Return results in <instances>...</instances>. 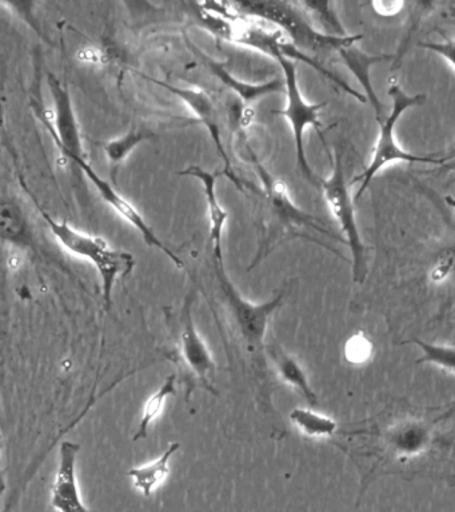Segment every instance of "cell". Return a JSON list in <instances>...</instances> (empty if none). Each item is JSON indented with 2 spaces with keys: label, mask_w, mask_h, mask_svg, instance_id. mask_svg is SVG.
Segmentation results:
<instances>
[{
  "label": "cell",
  "mask_w": 455,
  "mask_h": 512,
  "mask_svg": "<svg viewBox=\"0 0 455 512\" xmlns=\"http://www.w3.org/2000/svg\"><path fill=\"white\" fill-rule=\"evenodd\" d=\"M239 14L254 16L281 28L301 50L313 52L341 51L342 48L354 46L362 35H347L343 38L330 36L317 30L305 19L297 3L286 2H239L235 3Z\"/></svg>",
  "instance_id": "obj_6"
},
{
  "label": "cell",
  "mask_w": 455,
  "mask_h": 512,
  "mask_svg": "<svg viewBox=\"0 0 455 512\" xmlns=\"http://www.w3.org/2000/svg\"><path fill=\"white\" fill-rule=\"evenodd\" d=\"M179 174L194 176V178L201 180L206 196L207 216H209L211 250H213L214 260L223 262L222 235L227 219H229V212L219 203L217 188L215 187H217V180L225 175V172H211L199 166H190Z\"/></svg>",
  "instance_id": "obj_13"
},
{
  "label": "cell",
  "mask_w": 455,
  "mask_h": 512,
  "mask_svg": "<svg viewBox=\"0 0 455 512\" xmlns=\"http://www.w3.org/2000/svg\"><path fill=\"white\" fill-rule=\"evenodd\" d=\"M455 275V246L446 248L435 259L430 270V280L434 283H443Z\"/></svg>",
  "instance_id": "obj_24"
},
{
  "label": "cell",
  "mask_w": 455,
  "mask_h": 512,
  "mask_svg": "<svg viewBox=\"0 0 455 512\" xmlns=\"http://www.w3.org/2000/svg\"><path fill=\"white\" fill-rule=\"evenodd\" d=\"M319 186L322 187L323 198L326 200L331 215L337 220L342 234L345 236V242L350 247L351 259H353V267H351L353 280L355 283H363L367 272H369L366 247L362 242L361 234H359L350 186L347 184L345 168H343L342 158L338 152H335L333 171L329 178L319 182Z\"/></svg>",
  "instance_id": "obj_7"
},
{
  "label": "cell",
  "mask_w": 455,
  "mask_h": 512,
  "mask_svg": "<svg viewBox=\"0 0 455 512\" xmlns=\"http://www.w3.org/2000/svg\"><path fill=\"white\" fill-rule=\"evenodd\" d=\"M195 292L186 296L181 315H179V356L190 375L201 383L203 388L217 395L211 384V376L215 372V362L205 340L199 335L193 318Z\"/></svg>",
  "instance_id": "obj_10"
},
{
  "label": "cell",
  "mask_w": 455,
  "mask_h": 512,
  "mask_svg": "<svg viewBox=\"0 0 455 512\" xmlns=\"http://www.w3.org/2000/svg\"><path fill=\"white\" fill-rule=\"evenodd\" d=\"M175 382H177V375L173 374L167 376L162 386L159 387L149 399H147L145 406H143L142 418L139 420L138 430L134 434V442L145 439L147 434H149L151 424H153L155 420L159 418V415L162 414L167 399H169L170 396L175 395V392H177V388H175V384L177 383Z\"/></svg>",
  "instance_id": "obj_19"
},
{
  "label": "cell",
  "mask_w": 455,
  "mask_h": 512,
  "mask_svg": "<svg viewBox=\"0 0 455 512\" xmlns=\"http://www.w3.org/2000/svg\"><path fill=\"white\" fill-rule=\"evenodd\" d=\"M309 14L313 23L321 27V32L330 36H347L345 28L339 22L334 4L330 2H302L298 3Z\"/></svg>",
  "instance_id": "obj_22"
},
{
  "label": "cell",
  "mask_w": 455,
  "mask_h": 512,
  "mask_svg": "<svg viewBox=\"0 0 455 512\" xmlns=\"http://www.w3.org/2000/svg\"><path fill=\"white\" fill-rule=\"evenodd\" d=\"M81 446L63 440L59 447L58 468L51 486V506L57 512H94L83 502L77 478V458Z\"/></svg>",
  "instance_id": "obj_12"
},
{
  "label": "cell",
  "mask_w": 455,
  "mask_h": 512,
  "mask_svg": "<svg viewBox=\"0 0 455 512\" xmlns=\"http://www.w3.org/2000/svg\"><path fill=\"white\" fill-rule=\"evenodd\" d=\"M251 162L254 163L262 183L258 195L262 200L263 207V231L261 244H259L254 262L250 264V270H253L263 258H266L286 236H303L302 230L314 231L335 239V236L331 235V232L323 226L321 220L307 214L291 200L285 182L271 175L258 162L257 156L253 152H251Z\"/></svg>",
  "instance_id": "obj_2"
},
{
  "label": "cell",
  "mask_w": 455,
  "mask_h": 512,
  "mask_svg": "<svg viewBox=\"0 0 455 512\" xmlns=\"http://www.w3.org/2000/svg\"><path fill=\"white\" fill-rule=\"evenodd\" d=\"M454 424L455 402L425 410H394L366 427L341 428L337 438L358 439L359 444L343 448L353 460H373L362 476V496L371 482L386 474L455 484V471L441 459L455 447L450 431Z\"/></svg>",
  "instance_id": "obj_1"
},
{
  "label": "cell",
  "mask_w": 455,
  "mask_h": 512,
  "mask_svg": "<svg viewBox=\"0 0 455 512\" xmlns=\"http://www.w3.org/2000/svg\"><path fill=\"white\" fill-rule=\"evenodd\" d=\"M339 55H341L342 59L345 60L346 66L354 72L355 76H357L359 82L362 83V86L366 88L367 102L373 104L375 112H377V119L381 120L383 116H385V111H383L382 104L379 102L377 95H375L373 87H371L369 70L373 64L385 62V60H390L393 56L387 54L369 56L363 54L362 51L357 50L354 46L342 48V50L339 51Z\"/></svg>",
  "instance_id": "obj_17"
},
{
  "label": "cell",
  "mask_w": 455,
  "mask_h": 512,
  "mask_svg": "<svg viewBox=\"0 0 455 512\" xmlns=\"http://www.w3.org/2000/svg\"><path fill=\"white\" fill-rule=\"evenodd\" d=\"M181 448L178 442L171 443L166 451L153 462L143 464V466L131 468L126 475L133 480L135 490L141 492L143 496H150L170 475V462L173 456Z\"/></svg>",
  "instance_id": "obj_16"
},
{
  "label": "cell",
  "mask_w": 455,
  "mask_h": 512,
  "mask_svg": "<svg viewBox=\"0 0 455 512\" xmlns=\"http://www.w3.org/2000/svg\"><path fill=\"white\" fill-rule=\"evenodd\" d=\"M445 202H446L447 206H449V207L453 208V210H455V198H454V196H446Z\"/></svg>",
  "instance_id": "obj_29"
},
{
  "label": "cell",
  "mask_w": 455,
  "mask_h": 512,
  "mask_svg": "<svg viewBox=\"0 0 455 512\" xmlns=\"http://www.w3.org/2000/svg\"><path fill=\"white\" fill-rule=\"evenodd\" d=\"M387 94L391 98V111L389 114L383 116L379 123V132L377 140H375L373 148V156H371L369 166L361 175L355 176L351 186L359 183L357 195L355 199L361 198L367 188H369L371 180L375 178L383 170V168L394 163H422V164H437V166H446L451 160V155L443 156H421L414 155L411 152L403 150L397 142L395 136V126L409 108L422 106L426 102L425 94L409 95L399 84L397 78L389 79V88Z\"/></svg>",
  "instance_id": "obj_3"
},
{
  "label": "cell",
  "mask_w": 455,
  "mask_h": 512,
  "mask_svg": "<svg viewBox=\"0 0 455 512\" xmlns=\"http://www.w3.org/2000/svg\"><path fill=\"white\" fill-rule=\"evenodd\" d=\"M214 271L219 288L225 296L231 324L235 334L241 338L247 354L251 355L257 370L265 374L266 370V335L271 316L282 306L283 292L263 303H251L243 298L225 270V263L214 260Z\"/></svg>",
  "instance_id": "obj_5"
},
{
  "label": "cell",
  "mask_w": 455,
  "mask_h": 512,
  "mask_svg": "<svg viewBox=\"0 0 455 512\" xmlns=\"http://www.w3.org/2000/svg\"><path fill=\"white\" fill-rule=\"evenodd\" d=\"M374 11L377 12L378 15L386 16H394L399 14L402 11V8L405 7V3L403 2H387V0H379V2L371 3Z\"/></svg>",
  "instance_id": "obj_27"
},
{
  "label": "cell",
  "mask_w": 455,
  "mask_h": 512,
  "mask_svg": "<svg viewBox=\"0 0 455 512\" xmlns=\"http://www.w3.org/2000/svg\"><path fill=\"white\" fill-rule=\"evenodd\" d=\"M0 231H2L3 240H9L10 243L19 244V246H26L29 243L25 216H23L17 203H2V207H0Z\"/></svg>",
  "instance_id": "obj_21"
},
{
  "label": "cell",
  "mask_w": 455,
  "mask_h": 512,
  "mask_svg": "<svg viewBox=\"0 0 455 512\" xmlns=\"http://www.w3.org/2000/svg\"><path fill=\"white\" fill-rule=\"evenodd\" d=\"M150 80L151 82L159 84V86L165 87L171 94L178 96V98L183 100L186 106L194 112L199 122L209 131L214 146L217 147L219 155L222 156L223 162H225L223 172H225L227 178H229L239 190L245 192L246 186L239 180L237 174H235L233 166H231L229 155H227L225 144H223L221 115H219L218 108L215 106L213 98H211L206 91L199 90V88L177 87L173 86V84L161 82V80Z\"/></svg>",
  "instance_id": "obj_11"
},
{
  "label": "cell",
  "mask_w": 455,
  "mask_h": 512,
  "mask_svg": "<svg viewBox=\"0 0 455 512\" xmlns=\"http://www.w3.org/2000/svg\"><path fill=\"white\" fill-rule=\"evenodd\" d=\"M42 218L49 226L51 234L70 254L89 260L97 268L102 280V295L106 310L111 308L113 290L117 280L126 278L135 266L134 256L129 252L115 250L101 236L85 234L71 227L69 223L58 222L53 216L39 207Z\"/></svg>",
  "instance_id": "obj_4"
},
{
  "label": "cell",
  "mask_w": 455,
  "mask_h": 512,
  "mask_svg": "<svg viewBox=\"0 0 455 512\" xmlns=\"http://www.w3.org/2000/svg\"><path fill=\"white\" fill-rule=\"evenodd\" d=\"M198 54L201 55V52L198 51ZM201 56L202 59H205L206 66L210 68V71L217 75L225 86L233 90L234 94L238 96V102L245 108L251 107L250 104L255 102V100L285 90V80L273 79L261 84L245 83L231 75L222 63L207 58L205 55Z\"/></svg>",
  "instance_id": "obj_15"
},
{
  "label": "cell",
  "mask_w": 455,
  "mask_h": 512,
  "mask_svg": "<svg viewBox=\"0 0 455 512\" xmlns=\"http://www.w3.org/2000/svg\"><path fill=\"white\" fill-rule=\"evenodd\" d=\"M418 46L442 56L443 59L447 60L455 68V36L454 38H447L445 36L441 42H422Z\"/></svg>",
  "instance_id": "obj_26"
},
{
  "label": "cell",
  "mask_w": 455,
  "mask_h": 512,
  "mask_svg": "<svg viewBox=\"0 0 455 512\" xmlns=\"http://www.w3.org/2000/svg\"><path fill=\"white\" fill-rule=\"evenodd\" d=\"M413 343L421 350V358L417 363H429L442 370L455 374V346L450 344L429 343L425 340L414 339Z\"/></svg>",
  "instance_id": "obj_23"
},
{
  "label": "cell",
  "mask_w": 455,
  "mask_h": 512,
  "mask_svg": "<svg viewBox=\"0 0 455 512\" xmlns=\"http://www.w3.org/2000/svg\"><path fill=\"white\" fill-rule=\"evenodd\" d=\"M454 148H455V144H454ZM445 167L449 168V170H454L455 171V150H454L453 154H451L450 162L447 163Z\"/></svg>",
  "instance_id": "obj_28"
},
{
  "label": "cell",
  "mask_w": 455,
  "mask_h": 512,
  "mask_svg": "<svg viewBox=\"0 0 455 512\" xmlns=\"http://www.w3.org/2000/svg\"><path fill=\"white\" fill-rule=\"evenodd\" d=\"M290 420L307 438L335 439L342 428L337 420L313 408H294L290 412Z\"/></svg>",
  "instance_id": "obj_18"
},
{
  "label": "cell",
  "mask_w": 455,
  "mask_h": 512,
  "mask_svg": "<svg viewBox=\"0 0 455 512\" xmlns=\"http://www.w3.org/2000/svg\"><path fill=\"white\" fill-rule=\"evenodd\" d=\"M266 354L277 368L278 375L287 386L293 387L311 407L317 406L318 396L311 387L309 376L294 356L287 354L278 343H269Z\"/></svg>",
  "instance_id": "obj_14"
},
{
  "label": "cell",
  "mask_w": 455,
  "mask_h": 512,
  "mask_svg": "<svg viewBox=\"0 0 455 512\" xmlns=\"http://www.w3.org/2000/svg\"><path fill=\"white\" fill-rule=\"evenodd\" d=\"M155 134L153 131L146 127L131 128L127 134L121 136V138L110 140L103 144V151H105L106 158L113 168V179L115 180V172L118 171L119 166L125 162L127 156L131 154V151L139 144L145 142V140L154 138Z\"/></svg>",
  "instance_id": "obj_20"
},
{
  "label": "cell",
  "mask_w": 455,
  "mask_h": 512,
  "mask_svg": "<svg viewBox=\"0 0 455 512\" xmlns=\"http://www.w3.org/2000/svg\"><path fill=\"white\" fill-rule=\"evenodd\" d=\"M346 359L353 364H362L373 354V344L363 334L354 335L346 343Z\"/></svg>",
  "instance_id": "obj_25"
},
{
  "label": "cell",
  "mask_w": 455,
  "mask_h": 512,
  "mask_svg": "<svg viewBox=\"0 0 455 512\" xmlns=\"http://www.w3.org/2000/svg\"><path fill=\"white\" fill-rule=\"evenodd\" d=\"M49 87L53 96L54 111L45 110L42 103L35 104L39 107V118L45 123L47 131L50 132L51 138L54 139L66 160L74 163L75 160L85 159L81 131H79L70 92L66 84L53 74H49Z\"/></svg>",
  "instance_id": "obj_9"
},
{
  "label": "cell",
  "mask_w": 455,
  "mask_h": 512,
  "mask_svg": "<svg viewBox=\"0 0 455 512\" xmlns=\"http://www.w3.org/2000/svg\"><path fill=\"white\" fill-rule=\"evenodd\" d=\"M275 60L281 66L283 78H285L286 106L282 110L274 111V114L283 116L290 123L299 171L303 178L309 180L314 186H318L317 176L307 162L305 132L307 127H314L323 140V124L319 111L325 107V103H310L303 98L294 60L285 58V56H278Z\"/></svg>",
  "instance_id": "obj_8"
}]
</instances>
